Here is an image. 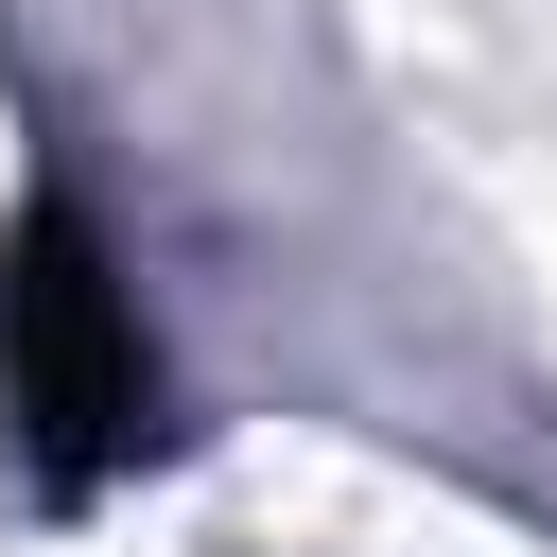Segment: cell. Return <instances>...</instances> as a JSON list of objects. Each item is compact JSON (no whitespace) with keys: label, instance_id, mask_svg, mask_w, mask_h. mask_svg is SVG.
<instances>
[{"label":"cell","instance_id":"6da1fadb","mask_svg":"<svg viewBox=\"0 0 557 557\" xmlns=\"http://www.w3.org/2000/svg\"><path fill=\"white\" fill-rule=\"evenodd\" d=\"M0 313H17V400H35L52 470H87V453L139 418V348L104 331V278H87V244H70V226H35V261L0 278Z\"/></svg>","mask_w":557,"mask_h":557}]
</instances>
